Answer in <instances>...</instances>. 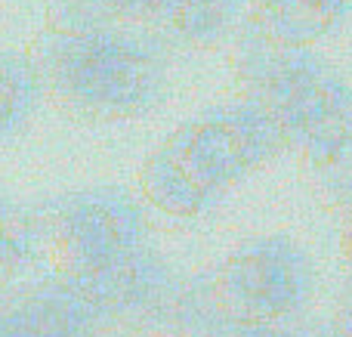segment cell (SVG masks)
I'll use <instances>...</instances> for the list:
<instances>
[{"label": "cell", "mask_w": 352, "mask_h": 337, "mask_svg": "<svg viewBox=\"0 0 352 337\" xmlns=\"http://www.w3.org/2000/svg\"><path fill=\"white\" fill-rule=\"evenodd\" d=\"M244 96L269 111L328 198L352 195V90L312 47L244 28L235 53Z\"/></svg>", "instance_id": "cell-1"}, {"label": "cell", "mask_w": 352, "mask_h": 337, "mask_svg": "<svg viewBox=\"0 0 352 337\" xmlns=\"http://www.w3.org/2000/svg\"><path fill=\"white\" fill-rule=\"evenodd\" d=\"M31 59L43 90L93 121L148 115L170 84V47L146 25H50L37 37Z\"/></svg>", "instance_id": "cell-2"}, {"label": "cell", "mask_w": 352, "mask_h": 337, "mask_svg": "<svg viewBox=\"0 0 352 337\" xmlns=\"http://www.w3.org/2000/svg\"><path fill=\"white\" fill-rule=\"evenodd\" d=\"M285 149V133L254 99L210 105L161 142L146 186L164 210L198 214Z\"/></svg>", "instance_id": "cell-3"}, {"label": "cell", "mask_w": 352, "mask_h": 337, "mask_svg": "<svg viewBox=\"0 0 352 337\" xmlns=\"http://www.w3.org/2000/svg\"><path fill=\"white\" fill-rule=\"evenodd\" d=\"M223 285L232 307L250 322H278L297 313L312 291L309 254L285 235L248 241L229 257Z\"/></svg>", "instance_id": "cell-4"}, {"label": "cell", "mask_w": 352, "mask_h": 337, "mask_svg": "<svg viewBox=\"0 0 352 337\" xmlns=\"http://www.w3.org/2000/svg\"><path fill=\"white\" fill-rule=\"evenodd\" d=\"M146 220L133 198L118 189H96L74 195L59 210V232L65 251L87 270H99L115 260H124L140 251V239Z\"/></svg>", "instance_id": "cell-5"}, {"label": "cell", "mask_w": 352, "mask_h": 337, "mask_svg": "<svg viewBox=\"0 0 352 337\" xmlns=\"http://www.w3.org/2000/svg\"><path fill=\"white\" fill-rule=\"evenodd\" d=\"M248 19L250 0H155L142 25L170 50H204L241 34Z\"/></svg>", "instance_id": "cell-6"}, {"label": "cell", "mask_w": 352, "mask_h": 337, "mask_svg": "<svg viewBox=\"0 0 352 337\" xmlns=\"http://www.w3.org/2000/svg\"><path fill=\"white\" fill-rule=\"evenodd\" d=\"M352 0H250L248 25L281 43L312 47L349 16Z\"/></svg>", "instance_id": "cell-7"}, {"label": "cell", "mask_w": 352, "mask_h": 337, "mask_svg": "<svg viewBox=\"0 0 352 337\" xmlns=\"http://www.w3.org/2000/svg\"><path fill=\"white\" fill-rule=\"evenodd\" d=\"M41 93L43 80L34 59L16 50H0V142L25 127Z\"/></svg>", "instance_id": "cell-8"}, {"label": "cell", "mask_w": 352, "mask_h": 337, "mask_svg": "<svg viewBox=\"0 0 352 337\" xmlns=\"http://www.w3.org/2000/svg\"><path fill=\"white\" fill-rule=\"evenodd\" d=\"M155 0H47L50 25L99 28V25H142Z\"/></svg>", "instance_id": "cell-9"}, {"label": "cell", "mask_w": 352, "mask_h": 337, "mask_svg": "<svg viewBox=\"0 0 352 337\" xmlns=\"http://www.w3.org/2000/svg\"><path fill=\"white\" fill-rule=\"evenodd\" d=\"M322 337H352V288H349V297L334 313V319L322 328Z\"/></svg>", "instance_id": "cell-10"}, {"label": "cell", "mask_w": 352, "mask_h": 337, "mask_svg": "<svg viewBox=\"0 0 352 337\" xmlns=\"http://www.w3.org/2000/svg\"><path fill=\"white\" fill-rule=\"evenodd\" d=\"M235 337H294L287 331H281V328H275L272 322H250L248 328H241Z\"/></svg>", "instance_id": "cell-11"}, {"label": "cell", "mask_w": 352, "mask_h": 337, "mask_svg": "<svg viewBox=\"0 0 352 337\" xmlns=\"http://www.w3.org/2000/svg\"><path fill=\"white\" fill-rule=\"evenodd\" d=\"M340 210H343V251H346L349 260H352V198Z\"/></svg>", "instance_id": "cell-12"}]
</instances>
